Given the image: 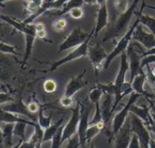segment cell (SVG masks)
I'll return each instance as SVG.
<instances>
[{"label": "cell", "instance_id": "cell-1", "mask_svg": "<svg viewBox=\"0 0 155 148\" xmlns=\"http://www.w3.org/2000/svg\"><path fill=\"white\" fill-rule=\"evenodd\" d=\"M139 2H140V0H133L132 4L129 7V8L124 13H122L119 16L114 26L110 29H109L108 32L105 34V36L102 39L103 44L110 39H114V38L120 36L124 33L125 29L129 26V23L130 22V19H131L133 14L135 13V10L138 7Z\"/></svg>", "mask_w": 155, "mask_h": 148}, {"label": "cell", "instance_id": "cell-2", "mask_svg": "<svg viewBox=\"0 0 155 148\" xmlns=\"http://www.w3.org/2000/svg\"><path fill=\"white\" fill-rule=\"evenodd\" d=\"M142 96L140 94H137L135 92H132L130 95V97L128 99V102L126 103V105L120 110L119 113H117L115 115V116L113 117V120H112V131H111V134L109 135V143L112 141V139L114 138V136L118 134V132L121 129V127L123 126V124H125L126 120H127V117L129 115V113H130V109L132 105H134L136 103V101L140 97Z\"/></svg>", "mask_w": 155, "mask_h": 148}, {"label": "cell", "instance_id": "cell-3", "mask_svg": "<svg viewBox=\"0 0 155 148\" xmlns=\"http://www.w3.org/2000/svg\"><path fill=\"white\" fill-rule=\"evenodd\" d=\"M140 24V20L139 18L137 17V19L135 20V22L133 23V25L129 28V30L121 36V38H120V40L118 41V43L116 44L114 49L112 50V52L110 54L108 55V57L104 63V67H103V70H106L109 68V66L110 65L111 62L118 56V55H120L122 53L126 52L127 48L129 47L131 40H132V35H133V32L136 28V27Z\"/></svg>", "mask_w": 155, "mask_h": 148}, {"label": "cell", "instance_id": "cell-4", "mask_svg": "<svg viewBox=\"0 0 155 148\" xmlns=\"http://www.w3.org/2000/svg\"><path fill=\"white\" fill-rule=\"evenodd\" d=\"M94 32H95L94 28L91 30V33L84 32L81 27L75 28L64 39V41L59 45L58 53H62V52H64L66 50H68L70 48H73V47L76 48L77 46H79L80 45L83 44L91 36L94 37Z\"/></svg>", "mask_w": 155, "mask_h": 148}, {"label": "cell", "instance_id": "cell-5", "mask_svg": "<svg viewBox=\"0 0 155 148\" xmlns=\"http://www.w3.org/2000/svg\"><path fill=\"white\" fill-rule=\"evenodd\" d=\"M130 122V129L132 134H136L141 148H150V141L151 139L150 130L148 129L147 125L144 124V122L134 114H130L129 116Z\"/></svg>", "mask_w": 155, "mask_h": 148}, {"label": "cell", "instance_id": "cell-6", "mask_svg": "<svg viewBox=\"0 0 155 148\" xmlns=\"http://www.w3.org/2000/svg\"><path fill=\"white\" fill-rule=\"evenodd\" d=\"M93 36H91L90 38H88L83 44L80 45L79 46H77L73 51H71L68 55H67L66 56H64L63 58L54 62L49 69L50 72H53L55 71L57 68H58L59 66L70 62V61H74L76 59H80V58H83L85 56L88 55V52H89V43L91 41V39L92 38Z\"/></svg>", "mask_w": 155, "mask_h": 148}, {"label": "cell", "instance_id": "cell-7", "mask_svg": "<svg viewBox=\"0 0 155 148\" xmlns=\"http://www.w3.org/2000/svg\"><path fill=\"white\" fill-rule=\"evenodd\" d=\"M135 44L130 43L129 47L126 50V54L129 58V64H130V82L134 79V77L140 74L144 73V68L141 66V59H142V54H140V52L137 51L135 48Z\"/></svg>", "mask_w": 155, "mask_h": 148}, {"label": "cell", "instance_id": "cell-8", "mask_svg": "<svg viewBox=\"0 0 155 148\" xmlns=\"http://www.w3.org/2000/svg\"><path fill=\"white\" fill-rule=\"evenodd\" d=\"M81 105V119L79 124V128H78V134H79L80 143L81 147L83 148L86 146V132L90 125L89 122V116L91 111V103L88 104L87 101H78Z\"/></svg>", "mask_w": 155, "mask_h": 148}, {"label": "cell", "instance_id": "cell-9", "mask_svg": "<svg viewBox=\"0 0 155 148\" xmlns=\"http://www.w3.org/2000/svg\"><path fill=\"white\" fill-rule=\"evenodd\" d=\"M88 56L95 70V74L98 75L101 70H103L104 63L108 57V54L102 47L101 42H98L93 46H89Z\"/></svg>", "mask_w": 155, "mask_h": 148}, {"label": "cell", "instance_id": "cell-10", "mask_svg": "<svg viewBox=\"0 0 155 148\" xmlns=\"http://www.w3.org/2000/svg\"><path fill=\"white\" fill-rule=\"evenodd\" d=\"M81 119V105L78 102L77 105L71 109V116L68 123L64 124L63 129V135H62V143L68 140L71 136L78 133V128H79Z\"/></svg>", "mask_w": 155, "mask_h": 148}, {"label": "cell", "instance_id": "cell-11", "mask_svg": "<svg viewBox=\"0 0 155 148\" xmlns=\"http://www.w3.org/2000/svg\"><path fill=\"white\" fill-rule=\"evenodd\" d=\"M99 10L97 14V21L94 27V38H97L100 32L105 28L109 24V11H108V0H98Z\"/></svg>", "mask_w": 155, "mask_h": 148}, {"label": "cell", "instance_id": "cell-12", "mask_svg": "<svg viewBox=\"0 0 155 148\" xmlns=\"http://www.w3.org/2000/svg\"><path fill=\"white\" fill-rule=\"evenodd\" d=\"M132 40L140 44L147 50L155 46V35L151 32H147L143 29V26L139 24L132 35Z\"/></svg>", "mask_w": 155, "mask_h": 148}, {"label": "cell", "instance_id": "cell-13", "mask_svg": "<svg viewBox=\"0 0 155 148\" xmlns=\"http://www.w3.org/2000/svg\"><path fill=\"white\" fill-rule=\"evenodd\" d=\"M85 73H86V69H83V71L80 74V75L72 77L68 82V84L66 85V87H65L64 96L72 97L74 95H76L80 90L84 88L89 84L88 81L84 80Z\"/></svg>", "mask_w": 155, "mask_h": 148}, {"label": "cell", "instance_id": "cell-14", "mask_svg": "<svg viewBox=\"0 0 155 148\" xmlns=\"http://www.w3.org/2000/svg\"><path fill=\"white\" fill-rule=\"evenodd\" d=\"M132 132L130 129V118L126 120L125 124L121 127V129L118 132V134L114 136L115 143H114V148H128L131 137H132Z\"/></svg>", "mask_w": 155, "mask_h": 148}, {"label": "cell", "instance_id": "cell-15", "mask_svg": "<svg viewBox=\"0 0 155 148\" xmlns=\"http://www.w3.org/2000/svg\"><path fill=\"white\" fill-rule=\"evenodd\" d=\"M1 107L3 110L5 111H8V112H10V113H13V114H16V115H26L28 118H29L31 121L33 122H36L38 121L36 119V117L33 115V114H31L28 109V106L23 103L22 100H19V101H12V102H9V103H7V104H4L2 105Z\"/></svg>", "mask_w": 155, "mask_h": 148}, {"label": "cell", "instance_id": "cell-16", "mask_svg": "<svg viewBox=\"0 0 155 148\" xmlns=\"http://www.w3.org/2000/svg\"><path fill=\"white\" fill-rule=\"evenodd\" d=\"M23 34H24L25 42H26L25 55H24L23 62L26 63L28 61V59L29 58L31 53H32L34 43H35V40L37 38V32H36V28H35V24H28V25H26V27H25V30H24Z\"/></svg>", "mask_w": 155, "mask_h": 148}, {"label": "cell", "instance_id": "cell-17", "mask_svg": "<svg viewBox=\"0 0 155 148\" xmlns=\"http://www.w3.org/2000/svg\"><path fill=\"white\" fill-rule=\"evenodd\" d=\"M112 96L109 95V94H104L101 103H100V106H101V116H102V120L105 125H107L109 124V122L110 121V118L112 116L113 112V103L114 101H112Z\"/></svg>", "mask_w": 155, "mask_h": 148}, {"label": "cell", "instance_id": "cell-18", "mask_svg": "<svg viewBox=\"0 0 155 148\" xmlns=\"http://www.w3.org/2000/svg\"><path fill=\"white\" fill-rule=\"evenodd\" d=\"M130 113H132L135 115H137L139 118H140L146 125H149L153 123V120L150 115V108L147 107L146 105L139 106L134 104L131 105L130 109Z\"/></svg>", "mask_w": 155, "mask_h": 148}, {"label": "cell", "instance_id": "cell-19", "mask_svg": "<svg viewBox=\"0 0 155 148\" xmlns=\"http://www.w3.org/2000/svg\"><path fill=\"white\" fill-rule=\"evenodd\" d=\"M19 122L27 123L28 124H29V125H31L33 127H35V125L37 124L36 122L21 118V117L18 116L16 114L5 111V110H3L1 107H0V123H12V124H16V123H19Z\"/></svg>", "mask_w": 155, "mask_h": 148}, {"label": "cell", "instance_id": "cell-20", "mask_svg": "<svg viewBox=\"0 0 155 148\" xmlns=\"http://www.w3.org/2000/svg\"><path fill=\"white\" fill-rule=\"evenodd\" d=\"M120 70L119 73L116 77L115 81L113 82L116 86H120L125 82V77H126V74L128 70H130V64H129V58L126 54V52L122 53L120 55Z\"/></svg>", "mask_w": 155, "mask_h": 148}, {"label": "cell", "instance_id": "cell-21", "mask_svg": "<svg viewBox=\"0 0 155 148\" xmlns=\"http://www.w3.org/2000/svg\"><path fill=\"white\" fill-rule=\"evenodd\" d=\"M133 92L131 83L130 82H124L120 86H117V90L114 95V103H113V112L116 110L118 105L122 100V98L128 95H130Z\"/></svg>", "mask_w": 155, "mask_h": 148}, {"label": "cell", "instance_id": "cell-22", "mask_svg": "<svg viewBox=\"0 0 155 148\" xmlns=\"http://www.w3.org/2000/svg\"><path fill=\"white\" fill-rule=\"evenodd\" d=\"M147 81L146 78V75H145V72L142 74H140V75L136 76L134 77V79L131 81V87L133 89V92L141 95L142 96L147 97H152V95H149L145 90H144V84Z\"/></svg>", "mask_w": 155, "mask_h": 148}, {"label": "cell", "instance_id": "cell-23", "mask_svg": "<svg viewBox=\"0 0 155 148\" xmlns=\"http://www.w3.org/2000/svg\"><path fill=\"white\" fill-rule=\"evenodd\" d=\"M3 134V141L6 148H11L12 146V135L14 134V126L15 124L12 123H4V124H0Z\"/></svg>", "mask_w": 155, "mask_h": 148}, {"label": "cell", "instance_id": "cell-24", "mask_svg": "<svg viewBox=\"0 0 155 148\" xmlns=\"http://www.w3.org/2000/svg\"><path fill=\"white\" fill-rule=\"evenodd\" d=\"M64 120H65V118L64 117H61L55 124H51L49 127H48L47 129L44 130V136H43V140H42L43 143L52 140L53 136L55 135V134L57 133V131L58 130V128L64 124Z\"/></svg>", "mask_w": 155, "mask_h": 148}, {"label": "cell", "instance_id": "cell-25", "mask_svg": "<svg viewBox=\"0 0 155 148\" xmlns=\"http://www.w3.org/2000/svg\"><path fill=\"white\" fill-rule=\"evenodd\" d=\"M84 5V0H68V1L65 4V6L57 13H53L54 16L60 17L67 13H69V11L75 8H82Z\"/></svg>", "mask_w": 155, "mask_h": 148}, {"label": "cell", "instance_id": "cell-26", "mask_svg": "<svg viewBox=\"0 0 155 148\" xmlns=\"http://www.w3.org/2000/svg\"><path fill=\"white\" fill-rule=\"evenodd\" d=\"M0 19L3 20L6 23H8L12 27H14L16 30H18V32L23 34V32L25 30V27H26V24L23 21L20 22V21H18V20L9 17V16H4V15H0Z\"/></svg>", "mask_w": 155, "mask_h": 148}, {"label": "cell", "instance_id": "cell-27", "mask_svg": "<svg viewBox=\"0 0 155 148\" xmlns=\"http://www.w3.org/2000/svg\"><path fill=\"white\" fill-rule=\"evenodd\" d=\"M105 127V124L103 123L98 124H92L89 125L87 132H86V143H90L96 135H98L101 131Z\"/></svg>", "mask_w": 155, "mask_h": 148}, {"label": "cell", "instance_id": "cell-28", "mask_svg": "<svg viewBox=\"0 0 155 148\" xmlns=\"http://www.w3.org/2000/svg\"><path fill=\"white\" fill-rule=\"evenodd\" d=\"M144 68L147 81L155 93V63L151 65H147Z\"/></svg>", "mask_w": 155, "mask_h": 148}, {"label": "cell", "instance_id": "cell-29", "mask_svg": "<svg viewBox=\"0 0 155 148\" xmlns=\"http://www.w3.org/2000/svg\"><path fill=\"white\" fill-rule=\"evenodd\" d=\"M51 119H52L51 115H48V116L44 115L43 107L40 106V108L38 110V124L40 125V127L43 128L44 130L47 129L48 127H49L51 125Z\"/></svg>", "mask_w": 155, "mask_h": 148}, {"label": "cell", "instance_id": "cell-30", "mask_svg": "<svg viewBox=\"0 0 155 148\" xmlns=\"http://www.w3.org/2000/svg\"><path fill=\"white\" fill-rule=\"evenodd\" d=\"M104 95V92L98 87H94L93 88H91V90L90 91V94H89V100L91 104H97V103H100L102 96Z\"/></svg>", "mask_w": 155, "mask_h": 148}, {"label": "cell", "instance_id": "cell-31", "mask_svg": "<svg viewBox=\"0 0 155 148\" xmlns=\"http://www.w3.org/2000/svg\"><path fill=\"white\" fill-rule=\"evenodd\" d=\"M27 123L19 122L16 123L14 126V135L18 136L21 140L25 141L26 140V127H27Z\"/></svg>", "mask_w": 155, "mask_h": 148}, {"label": "cell", "instance_id": "cell-32", "mask_svg": "<svg viewBox=\"0 0 155 148\" xmlns=\"http://www.w3.org/2000/svg\"><path fill=\"white\" fill-rule=\"evenodd\" d=\"M63 129H64V124L58 128V130L57 131V133L55 134V135L52 138V144H51V148H60L62 143V135H63Z\"/></svg>", "mask_w": 155, "mask_h": 148}, {"label": "cell", "instance_id": "cell-33", "mask_svg": "<svg viewBox=\"0 0 155 148\" xmlns=\"http://www.w3.org/2000/svg\"><path fill=\"white\" fill-rule=\"evenodd\" d=\"M113 7L115 11L120 15L129 8V1L128 0H114Z\"/></svg>", "mask_w": 155, "mask_h": 148}, {"label": "cell", "instance_id": "cell-34", "mask_svg": "<svg viewBox=\"0 0 155 148\" xmlns=\"http://www.w3.org/2000/svg\"><path fill=\"white\" fill-rule=\"evenodd\" d=\"M67 24L68 22L65 18H59V19L55 20L52 23V28L56 32H61L65 29V27H67Z\"/></svg>", "mask_w": 155, "mask_h": 148}, {"label": "cell", "instance_id": "cell-35", "mask_svg": "<svg viewBox=\"0 0 155 148\" xmlns=\"http://www.w3.org/2000/svg\"><path fill=\"white\" fill-rule=\"evenodd\" d=\"M0 52L3 54H9V55H18L15 46H10L7 43L0 41Z\"/></svg>", "mask_w": 155, "mask_h": 148}, {"label": "cell", "instance_id": "cell-36", "mask_svg": "<svg viewBox=\"0 0 155 148\" xmlns=\"http://www.w3.org/2000/svg\"><path fill=\"white\" fill-rule=\"evenodd\" d=\"M43 88H44V91L48 94L54 93L57 89V83L53 79H48L44 82Z\"/></svg>", "mask_w": 155, "mask_h": 148}, {"label": "cell", "instance_id": "cell-37", "mask_svg": "<svg viewBox=\"0 0 155 148\" xmlns=\"http://www.w3.org/2000/svg\"><path fill=\"white\" fill-rule=\"evenodd\" d=\"M68 141V145L66 146V148H80V147H81L78 133L76 134H74L73 136H71Z\"/></svg>", "mask_w": 155, "mask_h": 148}, {"label": "cell", "instance_id": "cell-38", "mask_svg": "<svg viewBox=\"0 0 155 148\" xmlns=\"http://www.w3.org/2000/svg\"><path fill=\"white\" fill-rule=\"evenodd\" d=\"M68 14L74 19H81L84 16V11H83L82 8H75L71 9Z\"/></svg>", "mask_w": 155, "mask_h": 148}, {"label": "cell", "instance_id": "cell-39", "mask_svg": "<svg viewBox=\"0 0 155 148\" xmlns=\"http://www.w3.org/2000/svg\"><path fill=\"white\" fill-rule=\"evenodd\" d=\"M38 9H39V7H38L36 3H34L33 1L27 2V4H26V10H27L28 12H29L30 15L35 14Z\"/></svg>", "mask_w": 155, "mask_h": 148}, {"label": "cell", "instance_id": "cell-40", "mask_svg": "<svg viewBox=\"0 0 155 148\" xmlns=\"http://www.w3.org/2000/svg\"><path fill=\"white\" fill-rule=\"evenodd\" d=\"M60 105L64 107H70L73 105V99L70 96H62V97L59 100Z\"/></svg>", "mask_w": 155, "mask_h": 148}, {"label": "cell", "instance_id": "cell-41", "mask_svg": "<svg viewBox=\"0 0 155 148\" xmlns=\"http://www.w3.org/2000/svg\"><path fill=\"white\" fill-rule=\"evenodd\" d=\"M155 63V55H146L141 59V66L144 68L147 65H151Z\"/></svg>", "mask_w": 155, "mask_h": 148}, {"label": "cell", "instance_id": "cell-42", "mask_svg": "<svg viewBox=\"0 0 155 148\" xmlns=\"http://www.w3.org/2000/svg\"><path fill=\"white\" fill-rule=\"evenodd\" d=\"M14 101L13 97H11L8 94L6 93H0V105H4L9 102Z\"/></svg>", "mask_w": 155, "mask_h": 148}, {"label": "cell", "instance_id": "cell-43", "mask_svg": "<svg viewBox=\"0 0 155 148\" xmlns=\"http://www.w3.org/2000/svg\"><path fill=\"white\" fill-rule=\"evenodd\" d=\"M128 148H141L140 144V141L136 134H132V137H131V140H130V143Z\"/></svg>", "mask_w": 155, "mask_h": 148}, {"label": "cell", "instance_id": "cell-44", "mask_svg": "<svg viewBox=\"0 0 155 148\" xmlns=\"http://www.w3.org/2000/svg\"><path fill=\"white\" fill-rule=\"evenodd\" d=\"M27 106H28V111H29L31 114H35V113L38 112V110H39V108H40V106L38 105V104L36 103V102H30Z\"/></svg>", "mask_w": 155, "mask_h": 148}, {"label": "cell", "instance_id": "cell-45", "mask_svg": "<svg viewBox=\"0 0 155 148\" xmlns=\"http://www.w3.org/2000/svg\"><path fill=\"white\" fill-rule=\"evenodd\" d=\"M18 148H36V143L31 142L30 140L28 141H23Z\"/></svg>", "mask_w": 155, "mask_h": 148}, {"label": "cell", "instance_id": "cell-46", "mask_svg": "<svg viewBox=\"0 0 155 148\" xmlns=\"http://www.w3.org/2000/svg\"><path fill=\"white\" fill-rule=\"evenodd\" d=\"M47 36V32H46V29L45 30H41V31H38L37 32V38H39V39H45Z\"/></svg>", "mask_w": 155, "mask_h": 148}, {"label": "cell", "instance_id": "cell-47", "mask_svg": "<svg viewBox=\"0 0 155 148\" xmlns=\"http://www.w3.org/2000/svg\"><path fill=\"white\" fill-rule=\"evenodd\" d=\"M155 55V46L150 48V49L146 50L145 52H143L142 53V57H144L146 55Z\"/></svg>", "mask_w": 155, "mask_h": 148}, {"label": "cell", "instance_id": "cell-48", "mask_svg": "<svg viewBox=\"0 0 155 148\" xmlns=\"http://www.w3.org/2000/svg\"><path fill=\"white\" fill-rule=\"evenodd\" d=\"M35 28H36V32L41 31V30H45V29H46L45 25H44L43 23H37V24H35Z\"/></svg>", "mask_w": 155, "mask_h": 148}, {"label": "cell", "instance_id": "cell-49", "mask_svg": "<svg viewBox=\"0 0 155 148\" xmlns=\"http://www.w3.org/2000/svg\"><path fill=\"white\" fill-rule=\"evenodd\" d=\"M146 99L149 101V103H150V108L152 109V111H153V112H155V98L147 97Z\"/></svg>", "mask_w": 155, "mask_h": 148}, {"label": "cell", "instance_id": "cell-50", "mask_svg": "<svg viewBox=\"0 0 155 148\" xmlns=\"http://www.w3.org/2000/svg\"><path fill=\"white\" fill-rule=\"evenodd\" d=\"M97 1H98V0H84V4L93 6V5L97 4Z\"/></svg>", "mask_w": 155, "mask_h": 148}, {"label": "cell", "instance_id": "cell-51", "mask_svg": "<svg viewBox=\"0 0 155 148\" xmlns=\"http://www.w3.org/2000/svg\"><path fill=\"white\" fill-rule=\"evenodd\" d=\"M147 127H148V129L150 130V132H151L152 134H155V124H154V122H153L152 124L147 125Z\"/></svg>", "mask_w": 155, "mask_h": 148}, {"label": "cell", "instance_id": "cell-52", "mask_svg": "<svg viewBox=\"0 0 155 148\" xmlns=\"http://www.w3.org/2000/svg\"><path fill=\"white\" fill-rule=\"evenodd\" d=\"M4 144V141H3V134H2V129L1 126H0V144Z\"/></svg>", "mask_w": 155, "mask_h": 148}, {"label": "cell", "instance_id": "cell-53", "mask_svg": "<svg viewBox=\"0 0 155 148\" xmlns=\"http://www.w3.org/2000/svg\"><path fill=\"white\" fill-rule=\"evenodd\" d=\"M150 148H155V140L152 138L150 141Z\"/></svg>", "mask_w": 155, "mask_h": 148}, {"label": "cell", "instance_id": "cell-54", "mask_svg": "<svg viewBox=\"0 0 155 148\" xmlns=\"http://www.w3.org/2000/svg\"><path fill=\"white\" fill-rule=\"evenodd\" d=\"M22 142H23V140H21V139H20L19 143H18L16 145H14V146H13V147H11V148H18V147H19V145H20V143H21Z\"/></svg>", "mask_w": 155, "mask_h": 148}, {"label": "cell", "instance_id": "cell-55", "mask_svg": "<svg viewBox=\"0 0 155 148\" xmlns=\"http://www.w3.org/2000/svg\"><path fill=\"white\" fill-rule=\"evenodd\" d=\"M0 148H6V146L2 143V144H0Z\"/></svg>", "mask_w": 155, "mask_h": 148}, {"label": "cell", "instance_id": "cell-56", "mask_svg": "<svg viewBox=\"0 0 155 148\" xmlns=\"http://www.w3.org/2000/svg\"><path fill=\"white\" fill-rule=\"evenodd\" d=\"M24 1H26V2H30V1H33V0H24Z\"/></svg>", "mask_w": 155, "mask_h": 148}, {"label": "cell", "instance_id": "cell-57", "mask_svg": "<svg viewBox=\"0 0 155 148\" xmlns=\"http://www.w3.org/2000/svg\"><path fill=\"white\" fill-rule=\"evenodd\" d=\"M90 148H97V147H95V146L92 144V145H91V147H90Z\"/></svg>", "mask_w": 155, "mask_h": 148}, {"label": "cell", "instance_id": "cell-58", "mask_svg": "<svg viewBox=\"0 0 155 148\" xmlns=\"http://www.w3.org/2000/svg\"><path fill=\"white\" fill-rule=\"evenodd\" d=\"M83 148H86V146H84V147H83Z\"/></svg>", "mask_w": 155, "mask_h": 148}, {"label": "cell", "instance_id": "cell-59", "mask_svg": "<svg viewBox=\"0 0 155 148\" xmlns=\"http://www.w3.org/2000/svg\"><path fill=\"white\" fill-rule=\"evenodd\" d=\"M0 27H1V24H0Z\"/></svg>", "mask_w": 155, "mask_h": 148}]
</instances>
